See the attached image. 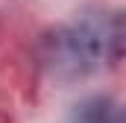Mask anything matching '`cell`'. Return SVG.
Wrapping results in <instances>:
<instances>
[{
	"label": "cell",
	"mask_w": 126,
	"mask_h": 123,
	"mask_svg": "<svg viewBox=\"0 0 126 123\" xmlns=\"http://www.w3.org/2000/svg\"><path fill=\"white\" fill-rule=\"evenodd\" d=\"M123 24L117 15H91L47 41V64L59 79H76L120 59Z\"/></svg>",
	"instance_id": "6da1fadb"
},
{
	"label": "cell",
	"mask_w": 126,
	"mask_h": 123,
	"mask_svg": "<svg viewBox=\"0 0 126 123\" xmlns=\"http://www.w3.org/2000/svg\"><path fill=\"white\" fill-rule=\"evenodd\" d=\"M73 123H123V114L117 103H111L109 97H91L82 106H76Z\"/></svg>",
	"instance_id": "7a4b0ae2"
}]
</instances>
